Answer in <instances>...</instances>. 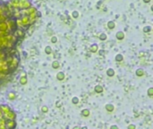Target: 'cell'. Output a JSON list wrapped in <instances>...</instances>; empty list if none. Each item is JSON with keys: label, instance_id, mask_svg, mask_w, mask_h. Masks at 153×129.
Listing matches in <instances>:
<instances>
[{"label": "cell", "instance_id": "52a82bcc", "mask_svg": "<svg viewBox=\"0 0 153 129\" xmlns=\"http://www.w3.org/2000/svg\"><path fill=\"white\" fill-rule=\"evenodd\" d=\"M106 35H105V34H101V35H100V39H106Z\"/></svg>", "mask_w": 153, "mask_h": 129}, {"label": "cell", "instance_id": "8992f818", "mask_svg": "<svg viewBox=\"0 0 153 129\" xmlns=\"http://www.w3.org/2000/svg\"><path fill=\"white\" fill-rule=\"evenodd\" d=\"M116 37H117L118 39H123V33H122V32H119L118 34H116Z\"/></svg>", "mask_w": 153, "mask_h": 129}, {"label": "cell", "instance_id": "30bf717a", "mask_svg": "<svg viewBox=\"0 0 153 129\" xmlns=\"http://www.w3.org/2000/svg\"><path fill=\"white\" fill-rule=\"evenodd\" d=\"M150 31V27H145L144 28V31Z\"/></svg>", "mask_w": 153, "mask_h": 129}, {"label": "cell", "instance_id": "5b68a950", "mask_svg": "<svg viewBox=\"0 0 153 129\" xmlns=\"http://www.w3.org/2000/svg\"><path fill=\"white\" fill-rule=\"evenodd\" d=\"M83 116H85V117H87V116H89V114H90V112H89L88 110H83Z\"/></svg>", "mask_w": 153, "mask_h": 129}, {"label": "cell", "instance_id": "2e32d148", "mask_svg": "<svg viewBox=\"0 0 153 129\" xmlns=\"http://www.w3.org/2000/svg\"><path fill=\"white\" fill-rule=\"evenodd\" d=\"M134 127H135V126H134V125H130L129 128H134Z\"/></svg>", "mask_w": 153, "mask_h": 129}, {"label": "cell", "instance_id": "9c48e42d", "mask_svg": "<svg viewBox=\"0 0 153 129\" xmlns=\"http://www.w3.org/2000/svg\"><path fill=\"white\" fill-rule=\"evenodd\" d=\"M73 103H78V99H77V98H73Z\"/></svg>", "mask_w": 153, "mask_h": 129}, {"label": "cell", "instance_id": "ba28073f", "mask_svg": "<svg viewBox=\"0 0 153 129\" xmlns=\"http://www.w3.org/2000/svg\"><path fill=\"white\" fill-rule=\"evenodd\" d=\"M116 60H122V56L121 55H118V56H116Z\"/></svg>", "mask_w": 153, "mask_h": 129}, {"label": "cell", "instance_id": "7c38bea8", "mask_svg": "<svg viewBox=\"0 0 153 129\" xmlns=\"http://www.w3.org/2000/svg\"><path fill=\"white\" fill-rule=\"evenodd\" d=\"M57 64H58V63H57V62H55V63H54V67H55V68H57V67H58Z\"/></svg>", "mask_w": 153, "mask_h": 129}, {"label": "cell", "instance_id": "6da1fadb", "mask_svg": "<svg viewBox=\"0 0 153 129\" xmlns=\"http://www.w3.org/2000/svg\"><path fill=\"white\" fill-rule=\"evenodd\" d=\"M107 110H108V111H112V110H114V107H113V105H110V104H108V105L106 106Z\"/></svg>", "mask_w": 153, "mask_h": 129}, {"label": "cell", "instance_id": "e0dca14e", "mask_svg": "<svg viewBox=\"0 0 153 129\" xmlns=\"http://www.w3.org/2000/svg\"><path fill=\"white\" fill-rule=\"evenodd\" d=\"M149 1H150V0H144V2H149Z\"/></svg>", "mask_w": 153, "mask_h": 129}, {"label": "cell", "instance_id": "9a60e30c", "mask_svg": "<svg viewBox=\"0 0 153 129\" xmlns=\"http://www.w3.org/2000/svg\"><path fill=\"white\" fill-rule=\"evenodd\" d=\"M95 90H98V91H99V92H100V91H101L102 89L100 88V87H98V89H95Z\"/></svg>", "mask_w": 153, "mask_h": 129}, {"label": "cell", "instance_id": "4fadbf2b", "mask_svg": "<svg viewBox=\"0 0 153 129\" xmlns=\"http://www.w3.org/2000/svg\"><path fill=\"white\" fill-rule=\"evenodd\" d=\"M151 92H152V89H149V96H151V95H152V93H151Z\"/></svg>", "mask_w": 153, "mask_h": 129}, {"label": "cell", "instance_id": "8fae6325", "mask_svg": "<svg viewBox=\"0 0 153 129\" xmlns=\"http://www.w3.org/2000/svg\"><path fill=\"white\" fill-rule=\"evenodd\" d=\"M73 17H77V16H78V14H77V12H73Z\"/></svg>", "mask_w": 153, "mask_h": 129}, {"label": "cell", "instance_id": "3957f363", "mask_svg": "<svg viewBox=\"0 0 153 129\" xmlns=\"http://www.w3.org/2000/svg\"><path fill=\"white\" fill-rule=\"evenodd\" d=\"M108 75H113V74H114V71H113V69H108Z\"/></svg>", "mask_w": 153, "mask_h": 129}, {"label": "cell", "instance_id": "5bb4252c", "mask_svg": "<svg viewBox=\"0 0 153 129\" xmlns=\"http://www.w3.org/2000/svg\"><path fill=\"white\" fill-rule=\"evenodd\" d=\"M52 41H54V42H56V41H57V39H56V38H52Z\"/></svg>", "mask_w": 153, "mask_h": 129}, {"label": "cell", "instance_id": "7a4b0ae2", "mask_svg": "<svg viewBox=\"0 0 153 129\" xmlns=\"http://www.w3.org/2000/svg\"><path fill=\"white\" fill-rule=\"evenodd\" d=\"M57 78H58V80H63V79H64V74H62V73H59V74H57Z\"/></svg>", "mask_w": 153, "mask_h": 129}, {"label": "cell", "instance_id": "277c9868", "mask_svg": "<svg viewBox=\"0 0 153 129\" xmlns=\"http://www.w3.org/2000/svg\"><path fill=\"white\" fill-rule=\"evenodd\" d=\"M108 28H110V29H112V28H114L115 24H113V23H108Z\"/></svg>", "mask_w": 153, "mask_h": 129}]
</instances>
